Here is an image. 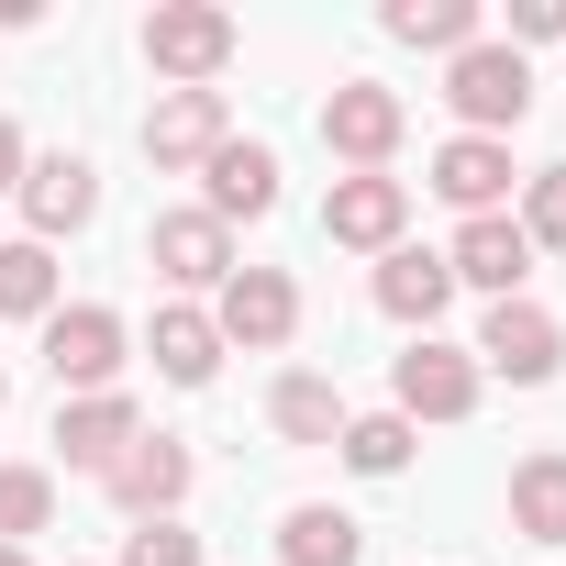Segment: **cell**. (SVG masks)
<instances>
[{"instance_id": "30bf717a", "label": "cell", "mask_w": 566, "mask_h": 566, "mask_svg": "<svg viewBox=\"0 0 566 566\" xmlns=\"http://www.w3.org/2000/svg\"><path fill=\"white\" fill-rule=\"evenodd\" d=\"M400 222H411V178H389V167H367V178H334V189H323V233H334V244H356V255H389V244H400Z\"/></svg>"}, {"instance_id": "f546056e", "label": "cell", "mask_w": 566, "mask_h": 566, "mask_svg": "<svg viewBox=\"0 0 566 566\" xmlns=\"http://www.w3.org/2000/svg\"><path fill=\"white\" fill-rule=\"evenodd\" d=\"M0 566H23V544H0Z\"/></svg>"}, {"instance_id": "484cf974", "label": "cell", "mask_w": 566, "mask_h": 566, "mask_svg": "<svg viewBox=\"0 0 566 566\" xmlns=\"http://www.w3.org/2000/svg\"><path fill=\"white\" fill-rule=\"evenodd\" d=\"M56 522V478L45 467H0V544H23Z\"/></svg>"}, {"instance_id": "7402d4cb", "label": "cell", "mask_w": 566, "mask_h": 566, "mask_svg": "<svg viewBox=\"0 0 566 566\" xmlns=\"http://www.w3.org/2000/svg\"><path fill=\"white\" fill-rule=\"evenodd\" d=\"M389 45H422V56H467L478 45V0H389Z\"/></svg>"}, {"instance_id": "e0dca14e", "label": "cell", "mask_w": 566, "mask_h": 566, "mask_svg": "<svg viewBox=\"0 0 566 566\" xmlns=\"http://www.w3.org/2000/svg\"><path fill=\"white\" fill-rule=\"evenodd\" d=\"M433 189L478 222V211H500L511 200V145H489V134H455V145H433Z\"/></svg>"}, {"instance_id": "4dcf8cb0", "label": "cell", "mask_w": 566, "mask_h": 566, "mask_svg": "<svg viewBox=\"0 0 566 566\" xmlns=\"http://www.w3.org/2000/svg\"><path fill=\"white\" fill-rule=\"evenodd\" d=\"M0 400H12V378H0Z\"/></svg>"}, {"instance_id": "44dd1931", "label": "cell", "mask_w": 566, "mask_h": 566, "mask_svg": "<svg viewBox=\"0 0 566 566\" xmlns=\"http://www.w3.org/2000/svg\"><path fill=\"white\" fill-rule=\"evenodd\" d=\"M277 566H367V533L323 500H301L290 522H277Z\"/></svg>"}, {"instance_id": "5b68a950", "label": "cell", "mask_w": 566, "mask_h": 566, "mask_svg": "<svg viewBox=\"0 0 566 566\" xmlns=\"http://www.w3.org/2000/svg\"><path fill=\"white\" fill-rule=\"evenodd\" d=\"M211 334L244 345V356H277L301 334V290H290V266H233L222 290H211Z\"/></svg>"}, {"instance_id": "7c38bea8", "label": "cell", "mask_w": 566, "mask_h": 566, "mask_svg": "<svg viewBox=\"0 0 566 566\" xmlns=\"http://www.w3.org/2000/svg\"><path fill=\"white\" fill-rule=\"evenodd\" d=\"M189 478H200V467H189V444H178V433H145V444H123V467H112L101 489H112V511H123V522H178Z\"/></svg>"}, {"instance_id": "f1b7e54d", "label": "cell", "mask_w": 566, "mask_h": 566, "mask_svg": "<svg viewBox=\"0 0 566 566\" xmlns=\"http://www.w3.org/2000/svg\"><path fill=\"white\" fill-rule=\"evenodd\" d=\"M0 189H23V123L0 112Z\"/></svg>"}, {"instance_id": "83f0119b", "label": "cell", "mask_w": 566, "mask_h": 566, "mask_svg": "<svg viewBox=\"0 0 566 566\" xmlns=\"http://www.w3.org/2000/svg\"><path fill=\"white\" fill-rule=\"evenodd\" d=\"M522 45H566V0H511V56Z\"/></svg>"}, {"instance_id": "6da1fadb", "label": "cell", "mask_w": 566, "mask_h": 566, "mask_svg": "<svg viewBox=\"0 0 566 566\" xmlns=\"http://www.w3.org/2000/svg\"><path fill=\"white\" fill-rule=\"evenodd\" d=\"M145 67L167 90H211L233 67V12H222V0H156V12H145Z\"/></svg>"}, {"instance_id": "d4e9b609", "label": "cell", "mask_w": 566, "mask_h": 566, "mask_svg": "<svg viewBox=\"0 0 566 566\" xmlns=\"http://www.w3.org/2000/svg\"><path fill=\"white\" fill-rule=\"evenodd\" d=\"M511 222H522V244H533V255H566V167H533Z\"/></svg>"}, {"instance_id": "2e32d148", "label": "cell", "mask_w": 566, "mask_h": 566, "mask_svg": "<svg viewBox=\"0 0 566 566\" xmlns=\"http://www.w3.org/2000/svg\"><path fill=\"white\" fill-rule=\"evenodd\" d=\"M367 290H378V312H389V323L433 334V323H444V301H455V277H444V255H433V244H389Z\"/></svg>"}, {"instance_id": "3957f363", "label": "cell", "mask_w": 566, "mask_h": 566, "mask_svg": "<svg viewBox=\"0 0 566 566\" xmlns=\"http://www.w3.org/2000/svg\"><path fill=\"white\" fill-rule=\"evenodd\" d=\"M444 101H455V123H467V134H489V145H500V134L533 112V67H522L511 45H489V34H478L467 56H444Z\"/></svg>"}, {"instance_id": "ac0fdd59", "label": "cell", "mask_w": 566, "mask_h": 566, "mask_svg": "<svg viewBox=\"0 0 566 566\" xmlns=\"http://www.w3.org/2000/svg\"><path fill=\"white\" fill-rule=\"evenodd\" d=\"M511 533L522 544H566V444H533L511 467Z\"/></svg>"}, {"instance_id": "52a82bcc", "label": "cell", "mask_w": 566, "mask_h": 566, "mask_svg": "<svg viewBox=\"0 0 566 566\" xmlns=\"http://www.w3.org/2000/svg\"><path fill=\"white\" fill-rule=\"evenodd\" d=\"M222 145H233V101H222V90H156V112H145V156H156L167 178H200Z\"/></svg>"}, {"instance_id": "ffe728a7", "label": "cell", "mask_w": 566, "mask_h": 566, "mask_svg": "<svg viewBox=\"0 0 566 566\" xmlns=\"http://www.w3.org/2000/svg\"><path fill=\"white\" fill-rule=\"evenodd\" d=\"M145 356H156V378H167V389H211V367H222V334H211V312L167 301V312H156V345H145Z\"/></svg>"}, {"instance_id": "5bb4252c", "label": "cell", "mask_w": 566, "mask_h": 566, "mask_svg": "<svg viewBox=\"0 0 566 566\" xmlns=\"http://www.w3.org/2000/svg\"><path fill=\"white\" fill-rule=\"evenodd\" d=\"M23 222H34V244H56V233H78L90 211H101V178H90V156H23Z\"/></svg>"}, {"instance_id": "603a6c76", "label": "cell", "mask_w": 566, "mask_h": 566, "mask_svg": "<svg viewBox=\"0 0 566 566\" xmlns=\"http://www.w3.org/2000/svg\"><path fill=\"white\" fill-rule=\"evenodd\" d=\"M0 323H56V255L34 233L0 244Z\"/></svg>"}, {"instance_id": "7a4b0ae2", "label": "cell", "mask_w": 566, "mask_h": 566, "mask_svg": "<svg viewBox=\"0 0 566 566\" xmlns=\"http://www.w3.org/2000/svg\"><path fill=\"white\" fill-rule=\"evenodd\" d=\"M478 389H489V378H478V356H467V345H444V334H411V356L389 367V411H400L411 433H422V422H467V411H478Z\"/></svg>"}, {"instance_id": "d6986e66", "label": "cell", "mask_w": 566, "mask_h": 566, "mask_svg": "<svg viewBox=\"0 0 566 566\" xmlns=\"http://www.w3.org/2000/svg\"><path fill=\"white\" fill-rule=\"evenodd\" d=\"M266 422H277V444H345V389L312 378V367H290L266 389Z\"/></svg>"}, {"instance_id": "8fae6325", "label": "cell", "mask_w": 566, "mask_h": 566, "mask_svg": "<svg viewBox=\"0 0 566 566\" xmlns=\"http://www.w3.org/2000/svg\"><path fill=\"white\" fill-rule=\"evenodd\" d=\"M123 444H145V411H134V389L56 400V455H67L78 478H112V467H123Z\"/></svg>"}, {"instance_id": "9a60e30c", "label": "cell", "mask_w": 566, "mask_h": 566, "mask_svg": "<svg viewBox=\"0 0 566 566\" xmlns=\"http://www.w3.org/2000/svg\"><path fill=\"white\" fill-rule=\"evenodd\" d=\"M200 211H211L222 233H233V222H266V211H277V156L233 134V145H222V156L200 167Z\"/></svg>"}, {"instance_id": "9c48e42d", "label": "cell", "mask_w": 566, "mask_h": 566, "mask_svg": "<svg viewBox=\"0 0 566 566\" xmlns=\"http://www.w3.org/2000/svg\"><path fill=\"white\" fill-rule=\"evenodd\" d=\"M145 266L167 277V290H222V277H233L244 255H233V233H222V222L189 200V211H156V233H145Z\"/></svg>"}, {"instance_id": "cb8c5ba5", "label": "cell", "mask_w": 566, "mask_h": 566, "mask_svg": "<svg viewBox=\"0 0 566 566\" xmlns=\"http://www.w3.org/2000/svg\"><path fill=\"white\" fill-rule=\"evenodd\" d=\"M411 444H422V433H411L400 411H345V444H334V455H345L356 478H400V467H411Z\"/></svg>"}, {"instance_id": "4316f807", "label": "cell", "mask_w": 566, "mask_h": 566, "mask_svg": "<svg viewBox=\"0 0 566 566\" xmlns=\"http://www.w3.org/2000/svg\"><path fill=\"white\" fill-rule=\"evenodd\" d=\"M123 566H200V533L189 522H134L123 533Z\"/></svg>"}, {"instance_id": "8992f818", "label": "cell", "mask_w": 566, "mask_h": 566, "mask_svg": "<svg viewBox=\"0 0 566 566\" xmlns=\"http://www.w3.org/2000/svg\"><path fill=\"white\" fill-rule=\"evenodd\" d=\"M400 134H411V101H400L389 78H345V90L323 101V145L345 156V178L389 167V156H400Z\"/></svg>"}, {"instance_id": "ba28073f", "label": "cell", "mask_w": 566, "mask_h": 566, "mask_svg": "<svg viewBox=\"0 0 566 566\" xmlns=\"http://www.w3.org/2000/svg\"><path fill=\"white\" fill-rule=\"evenodd\" d=\"M123 312H101V301H78V312H56L45 323V378L67 389V400H90V389H123Z\"/></svg>"}, {"instance_id": "277c9868", "label": "cell", "mask_w": 566, "mask_h": 566, "mask_svg": "<svg viewBox=\"0 0 566 566\" xmlns=\"http://www.w3.org/2000/svg\"><path fill=\"white\" fill-rule=\"evenodd\" d=\"M478 378H511V389H544L555 367H566V323L544 312V301H489V323H478Z\"/></svg>"}, {"instance_id": "4fadbf2b", "label": "cell", "mask_w": 566, "mask_h": 566, "mask_svg": "<svg viewBox=\"0 0 566 566\" xmlns=\"http://www.w3.org/2000/svg\"><path fill=\"white\" fill-rule=\"evenodd\" d=\"M444 277H455V290H489V301H522V277H533V244H522V222H511V211H478V222H455V244H444Z\"/></svg>"}]
</instances>
